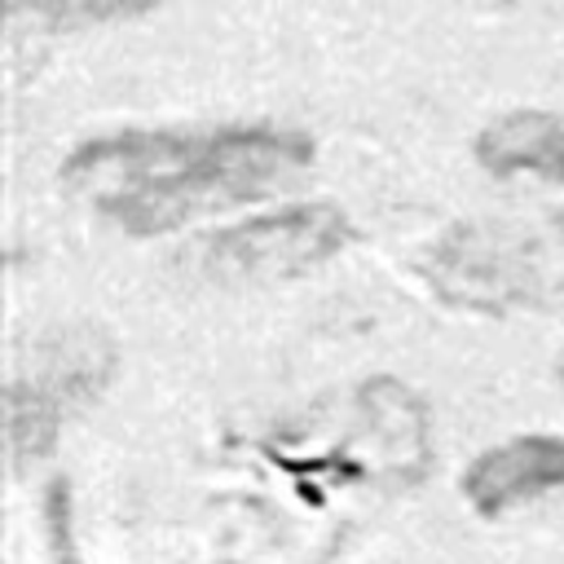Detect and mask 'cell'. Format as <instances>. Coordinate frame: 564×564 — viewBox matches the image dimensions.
Returning a JSON list of instances; mask_svg holds the SVG:
<instances>
[{"mask_svg": "<svg viewBox=\"0 0 564 564\" xmlns=\"http://www.w3.org/2000/svg\"><path fill=\"white\" fill-rule=\"evenodd\" d=\"M352 225L330 203H304L212 229L194 247V269L220 286H273L313 273L344 251Z\"/></svg>", "mask_w": 564, "mask_h": 564, "instance_id": "cell-3", "label": "cell"}, {"mask_svg": "<svg viewBox=\"0 0 564 564\" xmlns=\"http://www.w3.org/2000/svg\"><path fill=\"white\" fill-rule=\"evenodd\" d=\"M313 163V141L278 123L220 128H128L75 145L62 185L75 203L154 238L198 216L256 203Z\"/></svg>", "mask_w": 564, "mask_h": 564, "instance_id": "cell-1", "label": "cell"}, {"mask_svg": "<svg viewBox=\"0 0 564 564\" xmlns=\"http://www.w3.org/2000/svg\"><path fill=\"white\" fill-rule=\"evenodd\" d=\"M159 4L163 0H9V13L44 31H88V26L137 22Z\"/></svg>", "mask_w": 564, "mask_h": 564, "instance_id": "cell-7", "label": "cell"}, {"mask_svg": "<svg viewBox=\"0 0 564 564\" xmlns=\"http://www.w3.org/2000/svg\"><path fill=\"white\" fill-rule=\"evenodd\" d=\"M476 163L502 181L564 185V110H507L476 132Z\"/></svg>", "mask_w": 564, "mask_h": 564, "instance_id": "cell-5", "label": "cell"}, {"mask_svg": "<svg viewBox=\"0 0 564 564\" xmlns=\"http://www.w3.org/2000/svg\"><path fill=\"white\" fill-rule=\"evenodd\" d=\"M560 383H564V366H560Z\"/></svg>", "mask_w": 564, "mask_h": 564, "instance_id": "cell-9", "label": "cell"}, {"mask_svg": "<svg viewBox=\"0 0 564 564\" xmlns=\"http://www.w3.org/2000/svg\"><path fill=\"white\" fill-rule=\"evenodd\" d=\"M471 4H516V0H471Z\"/></svg>", "mask_w": 564, "mask_h": 564, "instance_id": "cell-8", "label": "cell"}, {"mask_svg": "<svg viewBox=\"0 0 564 564\" xmlns=\"http://www.w3.org/2000/svg\"><path fill=\"white\" fill-rule=\"evenodd\" d=\"M110 375V339L97 326H57L35 339L9 383V445L18 458L44 454L66 410Z\"/></svg>", "mask_w": 564, "mask_h": 564, "instance_id": "cell-4", "label": "cell"}, {"mask_svg": "<svg viewBox=\"0 0 564 564\" xmlns=\"http://www.w3.org/2000/svg\"><path fill=\"white\" fill-rule=\"evenodd\" d=\"M419 269L445 304L467 313L507 317L564 304V212L458 220Z\"/></svg>", "mask_w": 564, "mask_h": 564, "instance_id": "cell-2", "label": "cell"}, {"mask_svg": "<svg viewBox=\"0 0 564 564\" xmlns=\"http://www.w3.org/2000/svg\"><path fill=\"white\" fill-rule=\"evenodd\" d=\"M463 489L480 511H507L551 489H564V441L555 436L507 441L471 463Z\"/></svg>", "mask_w": 564, "mask_h": 564, "instance_id": "cell-6", "label": "cell"}]
</instances>
